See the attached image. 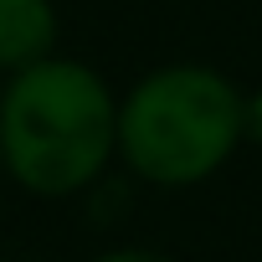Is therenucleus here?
Masks as SVG:
<instances>
[{
	"instance_id": "f257e3e1",
	"label": "nucleus",
	"mask_w": 262,
	"mask_h": 262,
	"mask_svg": "<svg viewBox=\"0 0 262 262\" xmlns=\"http://www.w3.org/2000/svg\"><path fill=\"white\" fill-rule=\"evenodd\" d=\"M118 139V108L108 88L77 62H36L0 108V155L41 195H67L88 185Z\"/></svg>"
},
{
	"instance_id": "7ed1b4c3",
	"label": "nucleus",
	"mask_w": 262,
	"mask_h": 262,
	"mask_svg": "<svg viewBox=\"0 0 262 262\" xmlns=\"http://www.w3.org/2000/svg\"><path fill=\"white\" fill-rule=\"evenodd\" d=\"M52 36L57 26L47 0H0V67H36Z\"/></svg>"
},
{
	"instance_id": "f03ea898",
	"label": "nucleus",
	"mask_w": 262,
	"mask_h": 262,
	"mask_svg": "<svg viewBox=\"0 0 262 262\" xmlns=\"http://www.w3.org/2000/svg\"><path fill=\"white\" fill-rule=\"evenodd\" d=\"M247 128L242 93L211 67H165L118 108V144L139 175L160 185L206 180Z\"/></svg>"
},
{
	"instance_id": "20e7f679",
	"label": "nucleus",
	"mask_w": 262,
	"mask_h": 262,
	"mask_svg": "<svg viewBox=\"0 0 262 262\" xmlns=\"http://www.w3.org/2000/svg\"><path fill=\"white\" fill-rule=\"evenodd\" d=\"M98 262H170V257H160V252H108Z\"/></svg>"
}]
</instances>
